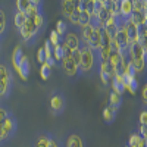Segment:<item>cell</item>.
<instances>
[{
    "label": "cell",
    "instance_id": "8d00e7d4",
    "mask_svg": "<svg viewBox=\"0 0 147 147\" xmlns=\"http://www.w3.org/2000/svg\"><path fill=\"white\" fill-rule=\"evenodd\" d=\"M30 3L41 9V6H43V0H30Z\"/></svg>",
    "mask_w": 147,
    "mask_h": 147
},
{
    "label": "cell",
    "instance_id": "6da1fadb",
    "mask_svg": "<svg viewBox=\"0 0 147 147\" xmlns=\"http://www.w3.org/2000/svg\"><path fill=\"white\" fill-rule=\"evenodd\" d=\"M80 53H81V62H80L78 72H81V74H88V72H91V71L94 69V66H96V62H97L96 52L91 50L88 46H85V44L81 43Z\"/></svg>",
    "mask_w": 147,
    "mask_h": 147
},
{
    "label": "cell",
    "instance_id": "5b68a950",
    "mask_svg": "<svg viewBox=\"0 0 147 147\" xmlns=\"http://www.w3.org/2000/svg\"><path fill=\"white\" fill-rule=\"evenodd\" d=\"M66 107V102H65V97L60 94V93H55L50 97V109L55 115H60L65 110Z\"/></svg>",
    "mask_w": 147,
    "mask_h": 147
},
{
    "label": "cell",
    "instance_id": "4316f807",
    "mask_svg": "<svg viewBox=\"0 0 147 147\" xmlns=\"http://www.w3.org/2000/svg\"><path fill=\"white\" fill-rule=\"evenodd\" d=\"M137 88H138V82H137V80H132V81H129V82L125 85V91H128V93H131V94H136Z\"/></svg>",
    "mask_w": 147,
    "mask_h": 147
},
{
    "label": "cell",
    "instance_id": "1f68e13d",
    "mask_svg": "<svg viewBox=\"0 0 147 147\" xmlns=\"http://www.w3.org/2000/svg\"><path fill=\"white\" fill-rule=\"evenodd\" d=\"M140 125H146L147 127V109H144L140 113Z\"/></svg>",
    "mask_w": 147,
    "mask_h": 147
},
{
    "label": "cell",
    "instance_id": "f35d334b",
    "mask_svg": "<svg viewBox=\"0 0 147 147\" xmlns=\"http://www.w3.org/2000/svg\"><path fill=\"white\" fill-rule=\"evenodd\" d=\"M143 27L147 30V16H146V19H144V24H143Z\"/></svg>",
    "mask_w": 147,
    "mask_h": 147
},
{
    "label": "cell",
    "instance_id": "60d3db41",
    "mask_svg": "<svg viewBox=\"0 0 147 147\" xmlns=\"http://www.w3.org/2000/svg\"><path fill=\"white\" fill-rule=\"evenodd\" d=\"M72 2H74V3H77V2H80V0H72Z\"/></svg>",
    "mask_w": 147,
    "mask_h": 147
},
{
    "label": "cell",
    "instance_id": "ee69618b",
    "mask_svg": "<svg viewBox=\"0 0 147 147\" xmlns=\"http://www.w3.org/2000/svg\"><path fill=\"white\" fill-rule=\"evenodd\" d=\"M125 147H129V146H128V144H127V146H125Z\"/></svg>",
    "mask_w": 147,
    "mask_h": 147
},
{
    "label": "cell",
    "instance_id": "ab89813d",
    "mask_svg": "<svg viewBox=\"0 0 147 147\" xmlns=\"http://www.w3.org/2000/svg\"><path fill=\"white\" fill-rule=\"evenodd\" d=\"M110 2H113V3H119V0H110Z\"/></svg>",
    "mask_w": 147,
    "mask_h": 147
},
{
    "label": "cell",
    "instance_id": "f1b7e54d",
    "mask_svg": "<svg viewBox=\"0 0 147 147\" xmlns=\"http://www.w3.org/2000/svg\"><path fill=\"white\" fill-rule=\"evenodd\" d=\"M71 59L74 60V63H75V65L80 68V62H81V53H80V49H75V50H72V53H71Z\"/></svg>",
    "mask_w": 147,
    "mask_h": 147
},
{
    "label": "cell",
    "instance_id": "277c9868",
    "mask_svg": "<svg viewBox=\"0 0 147 147\" xmlns=\"http://www.w3.org/2000/svg\"><path fill=\"white\" fill-rule=\"evenodd\" d=\"M38 31H40V28L37 27L31 19H28V21L19 28L21 37L24 38V41H27V43H32L34 38L37 37V34H38Z\"/></svg>",
    "mask_w": 147,
    "mask_h": 147
},
{
    "label": "cell",
    "instance_id": "9c48e42d",
    "mask_svg": "<svg viewBox=\"0 0 147 147\" xmlns=\"http://www.w3.org/2000/svg\"><path fill=\"white\" fill-rule=\"evenodd\" d=\"M60 65H62V68H63V71H65V74L68 77H75L78 74V66L74 63V60L71 57H63Z\"/></svg>",
    "mask_w": 147,
    "mask_h": 147
},
{
    "label": "cell",
    "instance_id": "484cf974",
    "mask_svg": "<svg viewBox=\"0 0 147 147\" xmlns=\"http://www.w3.org/2000/svg\"><path fill=\"white\" fill-rule=\"evenodd\" d=\"M15 3H16V10L19 12H25L31 5L30 0H15Z\"/></svg>",
    "mask_w": 147,
    "mask_h": 147
},
{
    "label": "cell",
    "instance_id": "d6986e66",
    "mask_svg": "<svg viewBox=\"0 0 147 147\" xmlns=\"http://www.w3.org/2000/svg\"><path fill=\"white\" fill-rule=\"evenodd\" d=\"M115 116H116V110H113L110 106H106L103 109V119L106 124H112L115 121Z\"/></svg>",
    "mask_w": 147,
    "mask_h": 147
},
{
    "label": "cell",
    "instance_id": "7c38bea8",
    "mask_svg": "<svg viewBox=\"0 0 147 147\" xmlns=\"http://www.w3.org/2000/svg\"><path fill=\"white\" fill-rule=\"evenodd\" d=\"M65 147H85V143L80 134H69L65 141Z\"/></svg>",
    "mask_w": 147,
    "mask_h": 147
},
{
    "label": "cell",
    "instance_id": "e575fe53",
    "mask_svg": "<svg viewBox=\"0 0 147 147\" xmlns=\"http://www.w3.org/2000/svg\"><path fill=\"white\" fill-rule=\"evenodd\" d=\"M138 134H140V136H141L144 140H147V127H146V125H140Z\"/></svg>",
    "mask_w": 147,
    "mask_h": 147
},
{
    "label": "cell",
    "instance_id": "d6a6232c",
    "mask_svg": "<svg viewBox=\"0 0 147 147\" xmlns=\"http://www.w3.org/2000/svg\"><path fill=\"white\" fill-rule=\"evenodd\" d=\"M7 115H9V110H7L6 107H3V106H0V124H2L3 119H5Z\"/></svg>",
    "mask_w": 147,
    "mask_h": 147
},
{
    "label": "cell",
    "instance_id": "d590c367",
    "mask_svg": "<svg viewBox=\"0 0 147 147\" xmlns=\"http://www.w3.org/2000/svg\"><path fill=\"white\" fill-rule=\"evenodd\" d=\"M49 147H62V146L59 144V141H57L56 138L50 137V141H49Z\"/></svg>",
    "mask_w": 147,
    "mask_h": 147
},
{
    "label": "cell",
    "instance_id": "836d02e7",
    "mask_svg": "<svg viewBox=\"0 0 147 147\" xmlns=\"http://www.w3.org/2000/svg\"><path fill=\"white\" fill-rule=\"evenodd\" d=\"M141 102L144 106H147V85L143 87V91H141Z\"/></svg>",
    "mask_w": 147,
    "mask_h": 147
},
{
    "label": "cell",
    "instance_id": "ac0fdd59",
    "mask_svg": "<svg viewBox=\"0 0 147 147\" xmlns=\"http://www.w3.org/2000/svg\"><path fill=\"white\" fill-rule=\"evenodd\" d=\"M27 21H28V18L25 15V12H19V10L15 12V15H13V24H15L16 28H21Z\"/></svg>",
    "mask_w": 147,
    "mask_h": 147
},
{
    "label": "cell",
    "instance_id": "ba28073f",
    "mask_svg": "<svg viewBox=\"0 0 147 147\" xmlns=\"http://www.w3.org/2000/svg\"><path fill=\"white\" fill-rule=\"evenodd\" d=\"M118 9H119V16L125 21L131 18L132 15V2H129V0H119Z\"/></svg>",
    "mask_w": 147,
    "mask_h": 147
},
{
    "label": "cell",
    "instance_id": "b9f144b4",
    "mask_svg": "<svg viewBox=\"0 0 147 147\" xmlns=\"http://www.w3.org/2000/svg\"><path fill=\"white\" fill-rule=\"evenodd\" d=\"M129 2H132V3H134V2H136V0H129Z\"/></svg>",
    "mask_w": 147,
    "mask_h": 147
},
{
    "label": "cell",
    "instance_id": "74e56055",
    "mask_svg": "<svg viewBox=\"0 0 147 147\" xmlns=\"http://www.w3.org/2000/svg\"><path fill=\"white\" fill-rule=\"evenodd\" d=\"M2 144H5V143H3V138H2V124H0V146Z\"/></svg>",
    "mask_w": 147,
    "mask_h": 147
},
{
    "label": "cell",
    "instance_id": "4fadbf2b",
    "mask_svg": "<svg viewBox=\"0 0 147 147\" xmlns=\"http://www.w3.org/2000/svg\"><path fill=\"white\" fill-rule=\"evenodd\" d=\"M60 9H62V13L66 18H69L75 10V3L72 0H60Z\"/></svg>",
    "mask_w": 147,
    "mask_h": 147
},
{
    "label": "cell",
    "instance_id": "8992f818",
    "mask_svg": "<svg viewBox=\"0 0 147 147\" xmlns=\"http://www.w3.org/2000/svg\"><path fill=\"white\" fill-rule=\"evenodd\" d=\"M30 69H31L30 59H28L27 55H24L22 59H21V63H19V66H18V69H16L18 75H19V78H21L22 81H27V80H28V77H30Z\"/></svg>",
    "mask_w": 147,
    "mask_h": 147
},
{
    "label": "cell",
    "instance_id": "7a4b0ae2",
    "mask_svg": "<svg viewBox=\"0 0 147 147\" xmlns=\"http://www.w3.org/2000/svg\"><path fill=\"white\" fill-rule=\"evenodd\" d=\"M12 74L7 65L0 63V97H9L12 90Z\"/></svg>",
    "mask_w": 147,
    "mask_h": 147
},
{
    "label": "cell",
    "instance_id": "7bdbcfd3",
    "mask_svg": "<svg viewBox=\"0 0 147 147\" xmlns=\"http://www.w3.org/2000/svg\"><path fill=\"white\" fill-rule=\"evenodd\" d=\"M146 55H147V47H146Z\"/></svg>",
    "mask_w": 147,
    "mask_h": 147
},
{
    "label": "cell",
    "instance_id": "44dd1931",
    "mask_svg": "<svg viewBox=\"0 0 147 147\" xmlns=\"http://www.w3.org/2000/svg\"><path fill=\"white\" fill-rule=\"evenodd\" d=\"M7 30V16L3 9H0V35H3Z\"/></svg>",
    "mask_w": 147,
    "mask_h": 147
},
{
    "label": "cell",
    "instance_id": "8fae6325",
    "mask_svg": "<svg viewBox=\"0 0 147 147\" xmlns=\"http://www.w3.org/2000/svg\"><path fill=\"white\" fill-rule=\"evenodd\" d=\"M96 25V24H94ZM100 35H102V27L100 25H96V30H94V34H93V38L90 40L88 44H85V46H88L91 50L97 52L100 49Z\"/></svg>",
    "mask_w": 147,
    "mask_h": 147
},
{
    "label": "cell",
    "instance_id": "9a60e30c",
    "mask_svg": "<svg viewBox=\"0 0 147 147\" xmlns=\"http://www.w3.org/2000/svg\"><path fill=\"white\" fill-rule=\"evenodd\" d=\"M24 55H25V53L22 52V47H21V46H16V47L13 49V52H12V65H13L15 71L18 69V66H19V63H21V59H22Z\"/></svg>",
    "mask_w": 147,
    "mask_h": 147
},
{
    "label": "cell",
    "instance_id": "cb8c5ba5",
    "mask_svg": "<svg viewBox=\"0 0 147 147\" xmlns=\"http://www.w3.org/2000/svg\"><path fill=\"white\" fill-rule=\"evenodd\" d=\"M60 37H63L66 32H68V25H66V24H65V21L63 19H59L57 21V24H56V30H55Z\"/></svg>",
    "mask_w": 147,
    "mask_h": 147
},
{
    "label": "cell",
    "instance_id": "e0dca14e",
    "mask_svg": "<svg viewBox=\"0 0 147 147\" xmlns=\"http://www.w3.org/2000/svg\"><path fill=\"white\" fill-rule=\"evenodd\" d=\"M52 56H53V59H55L56 65L60 63V62L63 60V49H62V43L57 44V46H53V49H52Z\"/></svg>",
    "mask_w": 147,
    "mask_h": 147
},
{
    "label": "cell",
    "instance_id": "f546056e",
    "mask_svg": "<svg viewBox=\"0 0 147 147\" xmlns=\"http://www.w3.org/2000/svg\"><path fill=\"white\" fill-rule=\"evenodd\" d=\"M37 62L40 65H43L46 62V52H44V47H40L38 50H37Z\"/></svg>",
    "mask_w": 147,
    "mask_h": 147
},
{
    "label": "cell",
    "instance_id": "3957f363",
    "mask_svg": "<svg viewBox=\"0 0 147 147\" xmlns=\"http://www.w3.org/2000/svg\"><path fill=\"white\" fill-rule=\"evenodd\" d=\"M16 128H18L16 118L12 113H9L2 122V138H3V143H7L10 140V137L16 132Z\"/></svg>",
    "mask_w": 147,
    "mask_h": 147
},
{
    "label": "cell",
    "instance_id": "30bf717a",
    "mask_svg": "<svg viewBox=\"0 0 147 147\" xmlns=\"http://www.w3.org/2000/svg\"><path fill=\"white\" fill-rule=\"evenodd\" d=\"M94 30H96V25L93 22L87 24V25H84L81 27V43L82 44H88L90 40L93 38V34H94Z\"/></svg>",
    "mask_w": 147,
    "mask_h": 147
},
{
    "label": "cell",
    "instance_id": "4dcf8cb0",
    "mask_svg": "<svg viewBox=\"0 0 147 147\" xmlns=\"http://www.w3.org/2000/svg\"><path fill=\"white\" fill-rule=\"evenodd\" d=\"M31 21H32V22H34L35 25H37V27L40 28V30H41V28L44 27V16H43V13H40V15H37V16H35V18H32Z\"/></svg>",
    "mask_w": 147,
    "mask_h": 147
},
{
    "label": "cell",
    "instance_id": "5bb4252c",
    "mask_svg": "<svg viewBox=\"0 0 147 147\" xmlns=\"http://www.w3.org/2000/svg\"><path fill=\"white\" fill-rule=\"evenodd\" d=\"M109 103H110L109 106L112 107L113 110H118L119 106H121V103H122V96L112 90V91L109 93Z\"/></svg>",
    "mask_w": 147,
    "mask_h": 147
},
{
    "label": "cell",
    "instance_id": "7402d4cb",
    "mask_svg": "<svg viewBox=\"0 0 147 147\" xmlns=\"http://www.w3.org/2000/svg\"><path fill=\"white\" fill-rule=\"evenodd\" d=\"M40 13H41V9L34 6V5H30V7L25 10V15H27L28 19H32V18H35L37 15H40Z\"/></svg>",
    "mask_w": 147,
    "mask_h": 147
},
{
    "label": "cell",
    "instance_id": "f6af8a7d",
    "mask_svg": "<svg viewBox=\"0 0 147 147\" xmlns=\"http://www.w3.org/2000/svg\"><path fill=\"white\" fill-rule=\"evenodd\" d=\"M146 85H147V82H146Z\"/></svg>",
    "mask_w": 147,
    "mask_h": 147
},
{
    "label": "cell",
    "instance_id": "d4e9b609",
    "mask_svg": "<svg viewBox=\"0 0 147 147\" xmlns=\"http://www.w3.org/2000/svg\"><path fill=\"white\" fill-rule=\"evenodd\" d=\"M50 74H52V68L50 66H47L46 63L40 65V77H41V80L47 81L49 78H50Z\"/></svg>",
    "mask_w": 147,
    "mask_h": 147
},
{
    "label": "cell",
    "instance_id": "603a6c76",
    "mask_svg": "<svg viewBox=\"0 0 147 147\" xmlns=\"http://www.w3.org/2000/svg\"><path fill=\"white\" fill-rule=\"evenodd\" d=\"M49 43H50L52 46H57L60 43H63V37H60L56 31H52L50 35H49Z\"/></svg>",
    "mask_w": 147,
    "mask_h": 147
},
{
    "label": "cell",
    "instance_id": "ffe728a7",
    "mask_svg": "<svg viewBox=\"0 0 147 147\" xmlns=\"http://www.w3.org/2000/svg\"><path fill=\"white\" fill-rule=\"evenodd\" d=\"M49 141H50V136H47V134H40L34 141V147H49Z\"/></svg>",
    "mask_w": 147,
    "mask_h": 147
},
{
    "label": "cell",
    "instance_id": "52a82bcc",
    "mask_svg": "<svg viewBox=\"0 0 147 147\" xmlns=\"http://www.w3.org/2000/svg\"><path fill=\"white\" fill-rule=\"evenodd\" d=\"M63 43L68 47H71L72 50H75V49H80L81 47V38H80V35L77 32H74V31H68L63 35Z\"/></svg>",
    "mask_w": 147,
    "mask_h": 147
},
{
    "label": "cell",
    "instance_id": "83f0119b",
    "mask_svg": "<svg viewBox=\"0 0 147 147\" xmlns=\"http://www.w3.org/2000/svg\"><path fill=\"white\" fill-rule=\"evenodd\" d=\"M99 74H100V80L105 85H109L110 82H112V80H113L112 74H109V72H99Z\"/></svg>",
    "mask_w": 147,
    "mask_h": 147
},
{
    "label": "cell",
    "instance_id": "2e32d148",
    "mask_svg": "<svg viewBox=\"0 0 147 147\" xmlns=\"http://www.w3.org/2000/svg\"><path fill=\"white\" fill-rule=\"evenodd\" d=\"M128 146L129 147H146V140L140 136L138 132H134V134H131V137H129Z\"/></svg>",
    "mask_w": 147,
    "mask_h": 147
}]
</instances>
